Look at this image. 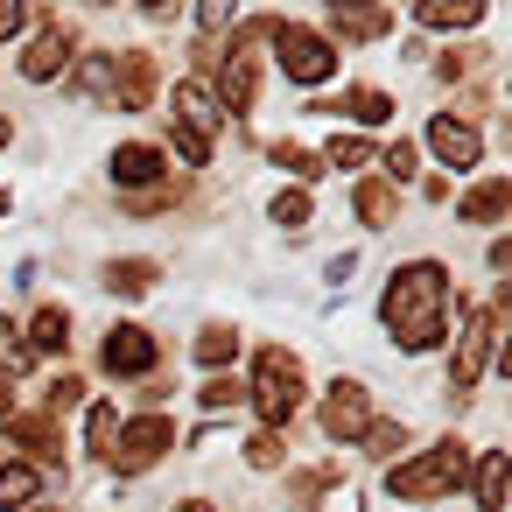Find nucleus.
<instances>
[{"label":"nucleus","mask_w":512,"mask_h":512,"mask_svg":"<svg viewBox=\"0 0 512 512\" xmlns=\"http://www.w3.org/2000/svg\"><path fill=\"white\" fill-rule=\"evenodd\" d=\"M8 442H22V449H36V456H57V449H64L57 428H50V414H15V421H8Z\"/></svg>","instance_id":"nucleus-21"},{"label":"nucleus","mask_w":512,"mask_h":512,"mask_svg":"<svg viewBox=\"0 0 512 512\" xmlns=\"http://www.w3.org/2000/svg\"><path fill=\"white\" fill-rule=\"evenodd\" d=\"M71 50H78L71 22H57V15H50V22H43V36L22 50V78H29V85H50V78H64V71H71Z\"/></svg>","instance_id":"nucleus-8"},{"label":"nucleus","mask_w":512,"mask_h":512,"mask_svg":"<svg viewBox=\"0 0 512 512\" xmlns=\"http://www.w3.org/2000/svg\"><path fill=\"white\" fill-rule=\"evenodd\" d=\"M113 435H120V414H113V407H106V400H99V407H92V414H85V442H92V449H106V456H113Z\"/></svg>","instance_id":"nucleus-27"},{"label":"nucleus","mask_w":512,"mask_h":512,"mask_svg":"<svg viewBox=\"0 0 512 512\" xmlns=\"http://www.w3.org/2000/svg\"><path fill=\"white\" fill-rule=\"evenodd\" d=\"M36 491H43L36 463H0V505H36Z\"/></svg>","instance_id":"nucleus-23"},{"label":"nucleus","mask_w":512,"mask_h":512,"mask_svg":"<svg viewBox=\"0 0 512 512\" xmlns=\"http://www.w3.org/2000/svg\"><path fill=\"white\" fill-rule=\"evenodd\" d=\"M505 211H512V183H505V176H484V183L456 204V218H463V225H498Z\"/></svg>","instance_id":"nucleus-15"},{"label":"nucleus","mask_w":512,"mask_h":512,"mask_svg":"<svg viewBox=\"0 0 512 512\" xmlns=\"http://www.w3.org/2000/svg\"><path fill=\"white\" fill-rule=\"evenodd\" d=\"M71 400H85V379H71V372H64V379L50 386V414H64Z\"/></svg>","instance_id":"nucleus-35"},{"label":"nucleus","mask_w":512,"mask_h":512,"mask_svg":"<svg viewBox=\"0 0 512 512\" xmlns=\"http://www.w3.org/2000/svg\"><path fill=\"white\" fill-rule=\"evenodd\" d=\"M253 36H260V29H239L232 50H225V64H218V92H211V99L232 106V113L253 106V78H260V71H253Z\"/></svg>","instance_id":"nucleus-12"},{"label":"nucleus","mask_w":512,"mask_h":512,"mask_svg":"<svg viewBox=\"0 0 512 512\" xmlns=\"http://www.w3.org/2000/svg\"><path fill=\"white\" fill-rule=\"evenodd\" d=\"M155 274H162L155 260H113V267H106V288H113V295H148Z\"/></svg>","instance_id":"nucleus-22"},{"label":"nucleus","mask_w":512,"mask_h":512,"mask_svg":"<svg viewBox=\"0 0 512 512\" xmlns=\"http://www.w3.org/2000/svg\"><path fill=\"white\" fill-rule=\"evenodd\" d=\"M386 169L407 183V176H414V141H393V148H386Z\"/></svg>","instance_id":"nucleus-36"},{"label":"nucleus","mask_w":512,"mask_h":512,"mask_svg":"<svg viewBox=\"0 0 512 512\" xmlns=\"http://www.w3.org/2000/svg\"><path fill=\"white\" fill-rule=\"evenodd\" d=\"M428 148L442 155V169H477L484 162V134L470 120H456V113H435L428 120Z\"/></svg>","instance_id":"nucleus-13"},{"label":"nucleus","mask_w":512,"mask_h":512,"mask_svg":"<svg viewBox=\"0 0 512 512\" xmlns=\"http://www.w3.org/2000/svg\"><path fill=\"white\" fill-rule=\"evenodd\" d=\"M456 316H463V330H456V358H449V386H456V393H470V386L484 379V365H491V351H498V330H505V309H498V302H484V309H463V302H456Z\"/></svg>","instance_id":"nucleus-4"},{"label":"nucleus","mask_w":512,"mask_h":512,"mask_svg":"<svg viewBox=\"0 0 512 512\" xmlns=\"http://www.w3.org/2000/svg\"><path fill=\"white\" fill-rule=\"evenodd\" d=\"M365 428H372L365 386H358V379H337V386L323 393V435H330V442H358Z\"/></svg>","instance_id":"nucleus-9"},{"label":"nucleus","mask_w":512,"mask_h":512,"mask_svg":"<svg viewBox=\"0 0 512 512\" xmlns=\"http://www.w3.org/2000/svg\"><path fill=\"white\" fill-rule=\"evenodd\" d=\"M365 442H372V456H400V449H407V428H400V421H372Z\"/></svg>","instance_id":"nucleus-30"},{"label":"nucleus","mask_w":512,"mask_h":512,"mask_svg":"<svg viewBox=\"0 0 512 512\" xmlns=\"http://www.w3.org/2000/svg\"><path fill=\"white\" fill-rule=\"evenodd\" d=\"M274 36V57L295 85H323L337 71V43H323V29H302V22H267Z\"/></svg>","instance_id":"nucleus-5"},{"label":"nucleus","mask_w":512,"mask_h":512,"mask_svg":"<svg viewBox=\"0 0 512 512\" xmlns=\"http://www.w3.org/2000/svg\"><path fill=\"white\" fill-rule=\"evenodd\" d=\"M232 351H239V330H232V323H204V330H197V358H204L211 372L232 365Z\"/></svg>","instance_id":"nucleus-25"},{"label":"nucleus","mask_w":512,"mask_h":512,"mask_svg":"<svg viewBox=\"0 0 512 512\" xmlns=\"http://www.w3.org/2000/svg\"><path fill=\"white\" fill-rule=\"evenodd\" d=\"M316 113H351L358 127H386V120H393V99H386L379 85H351L337 106H316Z\"/></svg>","instance_id":"nucleus-16"},{"label":"nucleus","mask_w":512,"mask_h":512,"mask_svg":"<svg viewBox=\"0 0 512 512\" xmlns=\"http://www.w3.org/2000/svg\"><path fill=\"white\" fill-rule=\"evenodd\" d=\"M379 316H386V330H393L400 351H435L449 337V267L442 260L393 267V281L379 295Z\"/></svg>","instance_id":"nucleus-1"},{"label":"nucleus","mask_w":512,"mask_h":512,"mask_svg":"<svg viewBox=\"0 0 512 512\" xmlns=\"http://www.w3.org/2000/svg\"><path fill=\"white\" fill-rule=\"evenodd\" d=\"M386 29H393L386 8H330V36H344V43H365V36H386Z\"/></svg>","instance_id":"nucleus-17"},{"label":"nucleus","mask_w":512,"mask_h":512,"mask_svg":"<svg viewBox=\"0 0 512 512\" xmlns=\"http://www.w3.org/2000/svg\"><path fill=\"white\" fill-rule=\"evenodd\" d=\"M106 99H113L120 113H141V106L155 99V57H148V50H120V57H113V78H106Z\"/></svg>","instance_id":"nucleus-10"},{"label":"nucleus","mask_w":512,"mask_h":512,"mask_svg":"<svg viewBox=\"0 0 512 512\" xmlns=\"http://www.w3.org/2000/svg\"><path fill=\"white\" fill-rule=\"evenodd\" d=\"M253 407H260V421H267V435L302 407V365L288 358V351H260V365H253Z\"/></svg>","instance_id":"nucleus-6"},{"label":"nucleus","mask_w":512,"mask_h":512,"mask_svg":"<svg viewBox=\"0 0 512 512\" xmlns=\"http://www.w3.org/2000/svg\"><path fill=\"white\" fill-rule=\"evenodd\" d=\"M0 148H8V120H0Z\"/></svg>","instance_id":"nucleus-40"},{"label":"nucleus","mask_w":512,"mask_h":512,"mask_svg":"<svg viewBox=\"0 0 512 512\" xmlns=\"http://www.w3.org/2000/svg\"><path fill=\"white\" fill-rule=\"evenodd\" d=\"M113 183H120V190L162 183V148H148V141H127V148H113Z\"/></svg>","instance_id":"nucleus-14"},{"label":"nucleus","mask_w":512,"mask_h":512,"mask_svg":"<svg viewBox=\"0 0 512 512\" xmlns=\"http://www.w3.org/2000/svg\"><path fill=\"white\" fill-rule=\"evenodd\" d=\"M29 29V8H15V0H0V43H15Z\"/></svg>","instance_id":"nucleus-33"},{"label":"nucleus","mask_w":512,"mask_h":512,"mask_svg":"<svg viewBox=\"0 0 512 512\" xmlns=\"http://www.w3.org/2000/svg\"><path fill=\"white\" fill-rule=\"evenodd\" d=\"M29 512H57V505H29Z\"/></svg>","instance_id":"nucleus-41"},{"label":"nucleus","mask_w":512,"mask_h":512,"mask_svg":"<svg viewBox=\"0 0 512 512\" xmlns=\"http://www.w3.org/2000/svg\"><path fill=\"white\" fill-rule=\"evenodd\" d=\"M274 225L302 232V225H309V190H281V197H274Z\"/></svg>","instance_id":"nucleus-29"},{"label":"nucleus","mask_w":512,"mask_h":512,"mask_svg":"<svg viewBox=\"0 0 512 512\" xmlns=\"http://www.w3.org/2000/svg\"><path fill=\"white\" fill-rule=\"evenodd\" d=\"M36 351H71V316L64 309H36V323H29V358Z\"/></svg>","instance_id":"nucleus-20"},{"label":"nucleus","mask_w":512,"mask_h":512,"mask_svg":"<svg viewBox=\"0 0 512 512\" xmlns=\"http://www.w3.org/2000/svg\"><path fill=\"white\" fill-rule=\"evenodd\" d=\"M169 442H176V421H169V414H141V421H127V428H120L113 470H127V477H134V470H148Z\"/></svg>","instance_id":"nucleus-7"},{"label":"nucleus","mask_w":512,"mask_h":512,"mask_svg":"<svg viewBox=\"0 0 512 512\" xmlns=\"http://www.w3.org/2000/svg\"><path fill=\"white\" fill-rule=\"evenodd\" d=\"M218 127H225V106L211 99V85H204V78H183V85H176V155H183L190 169L211 162Z\"/></svg>","instance_id":"nucleus-3"},{"label":"nucleus","mask_w":512,"mask_h":512,"mask_svg":"<svg viewBox=\"0 0 512 512\" xmlns=\"http://www.w3.org/2000/svg\"><path fill=\"white\" fill-rule=\"evenodd\" d=\"M8 407H15V379H8V372H0V414H8Z\"/></svg>","instance_id":"nucleus-37"},{"label":"nucleus","mask_w":512,"mask_h":512,"mask_svg":"<svg viewBox=\"0 0 512 512\" xmlns=\"http://www.w3.org/2000/svg\"><path fill=\"white\" fill-rule=\"evenodd\" d=\"M463 477H470V442L442 435L435 449L400 456V463L386 470V491H393V498H442V491H456Z\"/></svg>","instance_id":"nucleus-2"},{"label":"nucleus","mask_w":512,"mask_h":512,"mask_svg":"<svg viewBox=\"0 0 512 512\" xmlns=\"http://www.w3.org/2000/svg\"><path fill=\"white\" fill-rule=\"evenodd\" d=\"M323 162H330V169H365V162H372V141H358V134H337Z\"/></svg>","instance_id":"nucleus-26"},{"label":"nucleus","mask_w":512,"mask_h":512,"mask_svg":"<svg viewBox=\"0 0 512 512\" xmlns=\"http://www.w3.org/2000/svg\"><path fill=\"white\" fill-rule=\"evenodd\" d=\"M274 162H281V169H288L295 183H309V176H323V169H316V155H309V148H295V141H274Z\"/></svg>","instance_id":"nucleus-28"},{"label":"nucleus","mask_w":512,"mask_h":512,"mask_svg":"<svg viewBox=\"0 0 512 512\" xmlns=\"http://www.w3.org/2000/svg\"><path fill=\"white\" fill-rule=\"evenodd\" d=\"M477 512H505V449L477 456Z\"/></svg>","instance_id":"nucleus-19"},{"label":"nucleus","mask_w":512,"mask_h":512,"mask_svg":"<svg viewBox=\"0 0 512 512\" xmlns=\"http://www.w3.org/2000/svg\"><path fill=\"white\" fill-rule=\"evenodd\" d=\"M414 22L421 29H470V22H484V8H477V0H421Z\"/></svg>","instance_id":"nucleus-18"},{"label":"nucleus","mask_w":512,"mask_h":512,"mask_svg":"<svg viewBox=\"0 0 512 512\" xmlns=\"http://www.w3.org/2000/svg\"><path fill=\"white\" fill-rule=\"evenodd\" d=\"M176 512H218V505H204V498H183V505H176Z\"/></svg>","instance_id":"nucleus-38"},{"label":"nucleus","mask_w":512,"mask_h":512,"mask_svg":"<svg viewBox=\"0 0 512 512\" xmlns=\"http://www.w3.org/2000/svg\"><path fill=\"white\" fill-rule=\"evenodd\" d=\"M351 204H358V218H365L372 232H379V225H393V211H400V197H393L386 183H358V197H351Z\"/></svg>","instance_id":"nucleus-24"},{"label":"nucleus","mask_w":512,"mask_h":512,"mask_svg":"<svg viewBox=\"0 0 512 512\" xmlns=\"http://www.w3.org/2000/svg\"><path fill=\"white\" fill-rule=\"evenodd\" d=\"M8 337H15V330H8V316H0V351H8Z\"/></svg>","instance_id":"nucleus-39"},{"label":"nucleus","mask_w":512,"mask_h":512,"mask_svg":"<svg viewBox=\"0 0 512 512\" xmlns=\"http://www.w3.org/2000/svg\"><path fill=\"white\" fill-rule=\"evenodd\" d=\"M106 78H113V57H92V64H78V85H85V92H106Z\"/></svg>","instance_id":"nucleus-34"},{"label":"nucleus","mask_w":512,"mask_h":512,"mask_svg":"<svg viewBox=\"0 0 512 512\" xmlns=\"http://www.w3.org/2000/svg\"><path fill=\"white\" fill-rule=\"evenodd\" d=\"M239 393H246V386H232V379H204V393H197V400H204V407L218 414V407H232Z\"/></svg>","instance_id":"nucleus-32"},{"label":"nucleus","mask_w":512,"mask_h":512,"mask_svg":"<svg viewBox=\"0 0 512 512\" xmlns=\"http://www.w3.org/2000/svg\"><path fill=\"white\" fill-rule=\"evenodd\" d=\"M246 463H253V470H274V463H281V435H267V428H260V435L246 442Z\"/></svg>","instance_id":"nucleus-31"},{"label":"nucleus","mask_w":512,"mask_h":512,"mask_svg":"<svg viewBox=\"0 0 512 512\" xmlns=\"http://www.w3.org/2000/svg\"><path fill=\"white\" fill-rule=\"evenodd\" d=\"M99 358H106V372H113V379H141V372H155V358H162V351H155V337H148L141 323H113Z\"/></svg>","instance_id":"nucleus-11"}]
</instances>
